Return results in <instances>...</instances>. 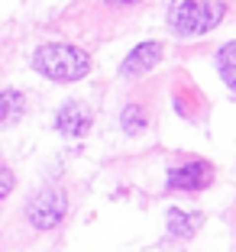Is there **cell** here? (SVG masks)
Returning <instances> with one entry per match:
<instances>
[{"label":"cell","instance_id":"10","mask_svg":"<svg viewBox=\"0 0 236 252\" xmlns=\"http://www.w3.org/2000/svg\"><path fill=\"white\" fill-rule=\"evenodd\" d=\"M10 191H13V171H10V168H7V165L0 162V200L7 197V194H10Z\"/></svg>","mask_w":236,"mask_h":252},{"label":"cell","instance_id":"11","mask_svg":"<svg viewBox=\"0 0 236 252\" xmlns=\"http://www.w3.org/2000/svg\"><path fill=\"white\" fill-rule=\"evenodd\" d=\"M110 3H133V0H110Z\"/></svg>","mask_w":236,"mask_h":252},{"label":"cell","instance_id":"4","mask_svg":"<svg viewBox=\"0 0 236 252\" xmlns=\"http://www.w3.org/2000/svg\"><path fill=\"white\" fill-rule=\"evenodd\" d=\"M210 181H214V168L207 162H201V158L181 165V168H171L169 175V188H178V191H201Z\"/></svg>","mask_w":236,"mask_h":252},{"label":"cell","instance_id":"9","mask_svg":"<svg viewBox=\"0 0 236 252\" xmlns=\"http://www.w3.org/2000/svg\"><path fill=\"white\" fill-rule=\"evenodd\" d=\"M123 123H126V133H136V129H142V123H146V110L130 104V107L123 110Z\"/></svg>","mask_w":236,"mask_h":252},{"label":"cell","instance_id":"2","mask_svg":"<svg viewBox=\"0 0 236 252\" xmlns=\"http://www.w3.org/2000/svg\"><path fill=\"white\" fill-rule=\"evenodd\" d=\"M169 20L178 36H201L223 20V3L220 0H171Z\"/></svg>","mask_w":236,"mask_h":252},{"label":"cell","instance_id":"5","mask_svg":"<svg viewBox=\"0 0 236 252\" xmlns=\"http://www.w3.org/2000/svg\"><path fill=\"white\" fill-rule=\"evenodd\" d=\"M55 126H59L65 136H84L88 126H91V110L81 100H68L59 110V117H55Z\"/></svg>","mask_w":236,"mask_h":252},{"label":"cell","instance_id":"6","mask_svg":"<svg viewBox=\"0 0 236 252\" xmlns=\"http://www.w3.org/2000/svg\"><path fill=\"white\" fill-rule=\"evenodd\" d=\"M159 59H162V45H159V42H142V45H136L133 52L126 55L123 74H126V78L146 74V71H152V68L159 65Z\"/></svg>","mask_w":236,"mask_h":252},{"label":"cell","instance_id":"8","mask_svg":"<svg viewBox=\"0 0 236 252\" xmlns=\"http://www.w3.org/2000/svg\"><path fill=\"white\" fill-rule=\"evenodd\" d=\"M23 113V94L16 91H0V123L16 120Z\"/></svg>","mask_w":236,"mask_h":252},{"label":"cell","instance_id":"7","mask_svg":"<svg viewBox=\"0 0 236 252\" xmlns=\"http://www.w3.org/2000/svg\"><path fill=\"white\" fill-rule=\"evenodd\" d=\"M217 68H220L223 81L236 91V42H230V45L220 49V55H217Z\"/></svg>","mask_w":236,"mask_h":252},{"label":"cell","instance_id":"1","mask_svg":"<svg viewBox=\"0 0 236 252\" xmlns=\"http://www.w3.org/2000/svg\"><path fill=\"white\" fill-rule=\"evenodd\" d=\"M33 65L39 74L52 78V81H81L84 74L91 71V59L88 52H81L78 45L68 42H45L36 49Z\"/></svg>","mask_w":236,"mask_h":252},{"label":"cell","instance_id":"3","mask_svg":"<svg viewBox=\"0 0 236 252\" xmlns=\"http://www.w3.org/2000/svg\"><path fill=\"white\" fill-rule=\"evenodd\" d=\"M68 210V197L62 188H42L36 197L30 200V207H26V217L36 230H52V226H59L62 217Z\"/></svg>","mask_w":236,"mask_h":252}]
</instances>
